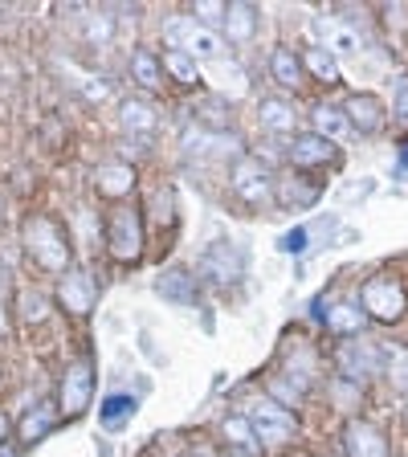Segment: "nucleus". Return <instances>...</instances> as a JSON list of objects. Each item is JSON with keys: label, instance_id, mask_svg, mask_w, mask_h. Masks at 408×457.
Instances as JSON below:
<instances>
[{"label": "nucleus", "instance_id": "f257e3e1", "mask_svg": "<svg viewBox=\"0 0 408 457\" xmlns=\"http://www.w3.org/2000/svg\"><path fill=\"white\" fill-rule=\"evenodd\" d=\"M21 245H25V253L33 257V262H37L46 274H70L74 249H70L66 228L57 225L54 217H46V212L29 217L25 228H21Z\"/></svg>", "mask_w": 408, "mask_h": 457}, {"label": "nucleus", "instance_id": "f03ea898", "mask_svg": "<svg viewBox=\"0 0 408 457\" xmlns=\"http://www.w3.org/2000/svg\"><path fill=\"white\" fill-rule=\"evenodd\" d=\"M241 417L254 425V433L262 441H286L298 433V417L286 404H278L274 396H266V392L241 400Z\"/></svg>", "mask_w": 408, "mask_h": 457}, {"label": "nucleus", "instance_id": "7ed1b4c3", "mask_svg": "<svg viewBox=\"0 0 408 457\" xmlns=\"http://www.w3.org/2000/svg\"><path fill=\"white\" fill-rule=\"evenodd\" d=\"M106 249H111L114 262H139L143 253V220L131 204H114L106 212Z\"/></svg>", "mask_w": 408, "mask_h": 457}, {"label": "nucleus", "instance_id": "20e7f679", "mask_svg": "<svg viewBox=\"0 0 408 457\" xmlns=\"http://www.w3.org/2000/svg\"><path fill=\"white\" fill-rule=\"evenodd\" d=\"M90 396H95V363L90 355L74 360L62 376V392H57V412L66 420H78L86 409H90Z\"/></svg>", "mask_w": 408, "mask_h": 457}, {"label": "nucleus", "instance_id": "39448f33", "mask_svg": "<svg viewBox=\"0 0 408 457\" xmlns=\"http://www.w3.org/2000/svg\"><path fill=\"white\" fill-rule=\"evenodd\" d=\"M360 303H363V314L380 319V323H396L400 314H404L408 298H404V286H400L396 278L380 274V278H371V282H363Z\"/></svg>", "mask_w": 408, "mask_h": 457}, {"label": "nucleus", "instance_id": "423d86ee", "mask_svg": "<svg viewBox=\"0 0 408 457\" xmlns=\"http://www.w3.org/2000/svg\"><path fill=\"white\" fill-rule=\"evenodd\" d=\"M163 33H168L171 49H184V54H196V57H217L221 54V41L192 17H168L163 21Z\"/></svg>", "mask_w": 408, "mask_h": 457}, {"label": "nucleus", "instance_id": "0eeeda50", "mask_svg": "<svg viewBox=\"0 0 408 457\" xmlns=\"http://www.w3.org/2000/svg\"><path fill=\"white\" fill-rule=\"evenodd\" d=\"M286 155H290V163H298V168H339L343 163L339 147H335L331 139H323V135H314V131L290 139Z\"/></svg>", "mask_w": 408, "mask_h": 457}, {"label": "nucleus", "instance_id": "6e6552de", "mask_svg": "<svg viewBox=\"0 0 408 457\" xmlns=\"http://www.w3.org/2000/svg\"><path fill=\"white\" fill-rule=\"evenodd\" d=\"M57 306L70 314H90L95 311V282H90V274H82V270H70V274L57 278Z\"/></svg>", "mask_w": 408, "mask_h": 457}, {"label": "nucleus", "instance_id": "1a4fd4ad", "mask_svg": "<svg viewBox=\"0 0 408 457\" xmlns=\"http://www.w3.org/2000/svg\"><path fill=\"white\" fill-rule=\"evenodd\" d=\"M233 192H237L241 200H249V204H266L270 192H274V180H270L266 163L237 160V168H233Z\"/></svg>", "mask_w": 408, "mask_h": 457}, {"label": "nucleus", "instance_id": "9d476101", "mask_svg": "<svg viewBox=\"0 0 408 457\" xmlns=\"http://www.w3.org/2000/svg\"><path fill=\"white\" fill-rule=\"evenodd\" d=\"M343 449H347V457H392L388 437L371 420H352L343 428Z\"/></svg>", "mask_w": 408, "mask_h": 457}, {"label": "nucleus", "instance_id": "9b49d317", "mask_svg": "<svg viewBox=\"0 0 408 457\" xmlns=\"http://www.w3.org/2000/svg\"><path fill=\"white\" fill-rule=\"evenodd\" d=\"M343 114H347V123L355 127L360 135H376L384 127V106H380V98L376 95H352L347 98V106H343Z\"/></svg>", "mask_w": 408, "mask_h": 457}, {"label": "nucleus", "instance_id": "f8f14e48", "mask_svg": "<svg viewBox=\"0 0 408 457\" xmlns=\"http://www.w3.org/2000/svg\"><path fill=\"white\" fill-rule=\"evenodd\" d=\"M204 274L221 286L237 282L241 278V253L229 245V241H212V245L204 249Z\"/></svg>", "mask_w": 408, "mask_h": 457}, {"label": "nucleus", "instance_id": "ddd939ff", "mask_svg": "<svg viewBox=\"0 0 408 457\" xmlns=\"http://www.w3.org/2000/svg\"><path fill=\"white\" fill-rule=\"evenodd\" d=\"M57 404H49V400H41V404H33V409L21 417V425H17V437H21V445H37L41 437H49L57 428Z\"/></svg>", "mask_w": 408, "mask_h": 457}, {"label": "nucleus", "instance_id": "4468645a", "mask_svg": "<svg viewBox=\"0 0 408 457\" xmlns=\"http://www.w3.org/2000/svg\"><path fill=\"white\" fill-rule=\"evenodd\" d=\"M155 290H160L168 303H176V306H188V303H196V282H192V274L184 266H171V270H163L160 278H155Z\"/></svg>", "mask_w": 408, "mask_h": 457}, {"label": "nucleus", "instance_id": "2eb2a0df", "mask_svg": "<svg viewBox=\"0 0 408 457\" xmlns=\"http://www.w3.org/2000/svg\"><path fill=\"white\" fill-rule=\"evenodd\" d=\"M376 355H380V352H376L371 343H363V339L360 343H347V347L339 352V371H343V376H352V380H368L371 371H376V363H380Z\"/></svg>", "mask_w": 408, "mask_h": 457}, {"label": "nucleus", "instance_id": "dca6fc26", "mask_svg": "<svg viewBox=\"0 0 408 457\" xmlns=\"http://www.w3.org/2000/svg\"><path fill=\"white\" fill-rule=\"evenodd\" d=\"M270 74H274L278 86L298 90V86H303V57H295L290 46H274L270 49Z\"/></svg>", "mask_w": 408, "mask_h": 457}, {"label": "nucleus", "instance_id": "f3484780", "mask_svg": "<svg viewBox=\"0 0 408 457\" xmlns=\"http://www.w3.org/2000/svg\"><path fill=\"white\" fill-rule=\"evenodd\" d=\"M225 33L233 46H246L249 37L257 33V9L249 4V0H233L225 12Z\"/></svg>", "mask_w": 408, "mask_h": 457}, {"label": "nucleus", "instance_id": "a211bd4d", "mask_svg": "<svg viewBox=\"0 0 408 457\" xmlns=\"http://www.w3.org/2000/svg\"><path fill=\"white\" fill-rule=\"evenodd\" d=\"M95 188L98 196H127L135 188V168L131 163H103L95 171Z\"/></svg>", "mask_w": 408, "mask_h": 457}, {"label": "nucleus", "instance_id": "6ab92c4d", "mask_svg": "<svg viewBox=\"0 0 408 457\" xmlns=\"http://www.w3.org/2000/svg\"><path fill=\"white\" fill-rule=\"evenodd\" d=\"M131 74H135V82H139V86H147V90H160L168 70H163V57H155L152 49L139 46L131 54Z\"/></svg>", "mask_w": 408, "mask_h": 457}, {"label": "nucleus", "instance_id": "aec40b11", "mask_svg": "<svg viewBox=\"0 0 408 457\" xmlns=\"http://www.w3.org/2000/svg\"><path fill=\"white\" fill-rule=\"evenodd\" d=\"M257 114H262V127L274 135H290L295 131V106L282 103V98H266V103L257 106Z\"/></svg>", "mask_w": 408, "mask_h": 457}, {"label": "nucleus", "instance_id": "412c9836", "mask_svg": "<svg viewBox=\"0 0 408 457\" xmlns=\"http://www.w3.org/2000/svg\"><path fill=\"white\" fill-rule=\"evenodd\" d=\"M119 119H123V127H127L131 135H152L155 123H160L152 106L139 103V98H127V103L119 106Z\"/></svg>", "mask_w": 408, "mask_h": 457}, {"label": "nucleus", "instance_id": "4be33fe9", "mask_svg": "<svg viewBox=\"0 0 408 457\" xmlns=\"http://www.w3.org/2000/svg\"><path fill=\"white\" fill-rule=\"evenodd\" d=\"M311 123H314V135H323V139H335V135H347V131H352L347 114H343L339 106H327V103H319L311 111Z\"/></svg>", "mask_w": 408, "mask_h": 457}, {"label": "nucleus", "instance_id": "5701e85b", "mask_svg": "<svg viewBox=\"0 0 408 457\" xmlns=\"http://www.w3.org/2000/svg\"><path fill=\"white\" fill-rule=\"evenodd\" d=\"M327 327H331L335 335H360L363 331V311L352 303H335L331 311H327Z\"/></svg>", "mask_w": 408, "mask_h": 457}, {"label": "nucleus", "instance_id": "b1692460", "mask_svg": "<svg viewBox=\"0 0 408 457\" xmlns=\"http://www.w3.org/2000/svg\"><path fill=\"white\" fill-rule=\"evenodd\" d=\"M225 441H229L233 449H246V453H257V445H262V437H257L254 425H249V420L241 417V412H237V417H229V420H225Z\"/></svg>", "mask_w": 408, "mask_h": 457}, {"label": "nucleus", "instance_id": "393cba45", "mask_svg": "<svg viewBox=\"0 0 408 457\" xmlns=\"http://www.w3.org/2000/svg\"><path fill=\"white\" fill-rule=\"evenodd\" d=\"M303 66H311L314 78H323V82H339V66H335V54L323 46H311L303 49Z\"/></svg>", "mask_w": 408, "mask_h": 457}, {"label": "nucleus", "instance_id": "a878e982", "mask_svg": "<svg viewBox=\"0 0 408 457\" xmlns=\"http://www.w3.org/2000/svg\"><path fill=\"white\" fill-rule=\"evenodd\" d=\"M163 70H168L171 78H180V82H200V70H196V57L184 54V49H168L163 54Z\"/></svg>", "mask_w": 408, "mask_h": 457}, {"label": "nucleus", "instance_id": "bb28decb", "mask_svg": "<svg viewBox=\"0 0 408 457\" xmlns=\"http://www.w3.org/2000/svg\"><path fill=\"white\" fill-rule=\"evenodd\" d=\"M131 417H135V400H131V396H111V400H103V425L111 428V433H119V428H123Z\"/></svg>", "mask_w": 408, "mask_h": 457}, {"label": "nucleus", "instance_id": "cd10ccee", "mask_svg": "<svg viewBox=\"0 0 408 457\" xmlns=\"http://www.w3.org/2000/svg\"><path fill=\"white\" fill-rule=\"evenodd\" d=\"M323 29V41L331 49H343V54H352V49H360V37H355L347 25H335V21H327V25H319Z\"/></svg>", "mask_w": 408, "mask_h": 457}, {"label": "nucleus", "instance_id": "c85d7f7f", "mask_svg": "<svg viewBox=\"0 0 408 457\" xmlns=\"http://www.w3.org/2000/svg\"><path fill=\"white\" fill-rule=\"evenodd\" d=\"M225 4H217V0H200L196 9H192V21H221L225 25Z\"/></svg>", "mask_w": 408, "mask_h": 457}, {"label": "nucleus", "instance_id": "c756f323", "mask_svg": "<svg viewBox=\"0 0 408 457\" xmlns=\"http://www.w3.org/2000/svg\"><path fill=\"white\" fill-rule=\"evenodd\" d=\"M82 90H86V98H90V103H106V98H111V86H106V82H86Z\"/></svg>", "mask_w": 408, "mask_h": 457}, {"label": "nucleus", "instance_id": "7c9ffc66", "mask_svg": "<svg viewBox=\"0 0 408 457\" xmlns=\"http://www.w3.org/2000/svg\"><path fill=\"white\" fill-rule=\"evenodd\" d=\"M90 37H95V41L111 37V25H106V17H90Z\"/></svg>", "mask_w": 408, "mask_h": 457}, {"label": "nucleus", "instance_id": "2f4dec72", "mask_svg": "<svg viewBox=\"0 0 408 457\" xmlns=\"http://www.w3.org/2000/svg\"><path fill=\"white\" fill-rule=\"evenodd\" d=\"M396 114H400V119H408V82L400 86V103H396Z\"/></svg>", "mask_w": 408, "mask_h": 457}, {"label": "nucleus", "instance_id": "473e14b6", "mask_svg": "<svg viewBox=\"0 0 408 457\" xmlns=\"http://www.w3.org/2000/svg\"><path fill=\"white\" fill-rule=\"evenodd\" d=\"M9 437V417H4V412H0V441Z\"/></svg>", "mask_w": 408, "mask_h": 457}, {"label": "nucleus", "instance_id": "72a5a7b5", "mask_svg": "<svg viewBox=\"0 0 408 457\" xmlns=\"http://www.w3.org/2000/svg\"><path fill=\"white\" fill-rule=\"evenodd\" d=\"M221 457H254V453H246V449H225Z\"/></svg>", "mask_w": 408, "mask_h": 457}, {"label": "nucleus", "instance_id": "f704fd0d", "mask_svg": "<svg viewBox=\"0 0 408 457\" xmlns=\"http://www.w3.org/2000/svg\"><path fill=\"white\" fill-rule=\"evenodd\" d=\"M4 331H9V319H4V311H0V339H4Z\"/></svg>", "mask_w": 408, "mask_h": 457}, {"label": "nucleus", "instance_id": "c9c22d12", "mask_svg": "<svg viewBox=\"0 0 408 457\" xmlns=\"http://www.w3.org/2000/svg\"><path fill=\"white\" fill-rule=\"evenodd\" d=\"M0 457H17V453H12V449H0Z\"/></svg>", "mask_w": 408, "mask_h": 457}, {"label": "nucleus", "instance_id": "e433bc0d", "mask_svg": "<svg viewBox=\"0 0 408 457\" xmlns=\"http://www.w3.org/2000/svg\"><path fill=\"white\" fill-rule=\"evenodd\" d=\"M404 417H408V404H404Z\"/></svg>", "mask_w": 408, "mask_h": 457}]
</instances>
